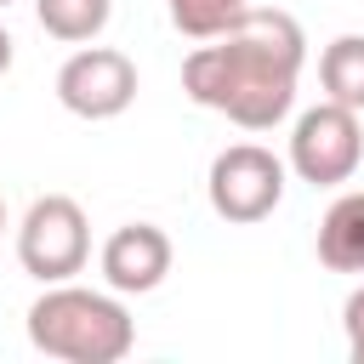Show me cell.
Segmentation results:
<instances>
[{
	"label": "cell",
	"instance_id": "cell-13",
	"mask_svg": "<svg viewBox=\"0 0 364 364\" xmlns=\"http://www.w3.org/2000/svg\"><path fill=\"white\" fill-rule=\"evenodd\" d=\"M11 57H17V40H11V34H6V23H0V74L11 68Z\"/></svg>",
	"mask_w": 364,
	"mask_h": 364
},
{
	"label": "cell",
	"instance_id": "cell-15",
	"mask_svg": "<svg viewBox=\"0 0 364 364\" xmlns=\"http://www.w3.org/2000/svg\"><path fill=\"white\" fill-rule=\"evenodd\" d=\"M6 6H11V0H0V11H6Z\"/></svg>",
	"mask_w": 364,
	"mask_h": 364
},
{
	"label": "cell",
	"instance_id": "cell-12",
	"mask_svg": "<svg viewBox=\"0 0 364 364\" xmlns=\"http://www.w3.org/2000/svg\"><path fill=\"white\" fill-rule=\"evenodd\" d=\"M341 330H347V353H353V364H364V284L341 301Z\"/></svg>",
	"mask_w": 364,
	"mask_h": 364
},
{
	"label": "cell",
	"instance_id": "cell-14",
	"mask_svg": "<svg viewBox=\"0 0 364 364\" xmlns=\"http://www.w3.org/2000/svg\"><path fill=\"white\" fill-rule=\"evenodd\" d=\"M0 233H6V199H0Z\"/></svg>",
	"mask_w": 364,
	"mask_h": 364
},
{
	"label": "cell",
	"instance_id": "cell-1",
	"mask_svg": "<svg viewBox=\"0 0 364 364\" xmlns=\"http://www.w3.org/2000/svg\"><path fill=\"white\" fill-rule=\"evenodd\" d=\"M307 63V34L290 11H256L245 6V17L233 28H222L216 40H205L199 51H188L182 63V91L210 108L228 114L245 131H273L290 108H296V80Z\"/></svg>",
	"mask_w": 364,
	"mask_h": 364
},
{
	"label": "cell",
	"instance_id": "cell-2",
	"mask_svg": "<svg viewBox=\"0 0 364 364\" xmlns=\"http://www.w3.org/2000/svg\"><path fill=\"white\" fill-rule=\"evenodd\" d=\"M28 341L63 364H119L136 347V324L119 296L63 279L28 307Z\"/></svg>",
	"mask_w": 364,
	"mask_h": 364
},
{
	"label": "cell",
	"instance_id": "cell-5",
	"mask_svg": "<svg viewBox=\"0 0 364 364\" xmlns=\"http://www.w3.org/2000/svg\"><path fill=\"white\" fill-rule=\"evenodd\" d=\"M205 193L222 222H262L284 199V159L262 142H233L210 159Z\"/></svg>",
	"mask_w": 364,
	"mask_h": 364
},
{
	"label": "cell",
	"instance_id": "cell-11",
	"mask_svg": "<svg viewBox=\"0 0 364 364\" xmlns=\"http://www.w3.org/2000/svg\"><path fill=\"white\" fill-rule=\"evenodd\" d=\"M165 11L188 40H216L245 17V0H165Z\"/></svg>",
	"mask_w": 364,
	"mask_h": 364
},
{
	"label": "cell",
	"instance_id": "cell-6",
	"mask_svg": "<svg viewBox=\"0 0 364 364\" xmlns=\"http://www.w3.org/2000/svg\"><path fill=\"white\" fill-rule=\"evenodd\" d=\"M57 102L80 119H114L136 102V63L114 46H85L57 68Z\"/></svg>",
	"mask_w": 364,
	"mask_h": 364
},
{
	"label": "cell",
	"instance_id": "cell-3",
	"mask_svg": "<svg viewBox=\"0 0 364 364\" xmlns=\"http://www.w3.org/2000/svg\"><path fill=\"white\" fill-rule=\"evenodd\" d=\"M91 256V228H85V210L80 199L68 193H46L23 210L17 222V262L23 273H34L40 284H63L85 267Z\"/></svg>",
	"mask_w": 364,
	"mask_h": 364
},
{
	"label": "cell",
	"instance_id": "cell-8",
	"mask_svg": "<svg viewBox=\"0 0 364 364\" xmlns=\"http://www.w3.org/2000/svg\"><path fill=\"white\" fill-rule=\"evenodd\" d=\"M318 262L330 273H364V188L341 193L318 222Z\"/></svg>",
	"mask_w": 364,
	"mask_h": 364
},
{
	"label": "cell",
	"instance_id": "cell-9",
	"mask_svg": "<svg viewBox=\"0 0 364 364\" xmlns=\"http://www.w3.org/2000/svg\"><path fill=\"white\" fill-rule=\"evenodd\" d=\"M318 85L330 102L364 114V34H336L318 57Z\"/></svg>",
	"mask_w": 364,
	"mask_h": 364
},
{
	"label": "cell",
	"instance_id": "cell-10",
	"mask_svg": "<svg viewBox=\"0 0 364 364\" xmlns=\"http://www.w3.org/2000/svg\"><path fill=\"white\" fill-rule=\"evenodd\" d=\"M34 17H40V28H46L51 40L85 46V40H97V34L108 28L114 0H34Z\"/></svg>",
	"mask_w": 364,
	"mask_h": 364
},
{
	"label": "cell",
	"instance_id": "cell-7",
	"mask_svg": "<svg viewBox=\"0 0 364 364\" xmlns=\"http://www.w3.org/2000/svg\"><path fill=\"white\" fill-rule=\"evenodd\" d=\"M171 273V239L154 222H125L102 245V279L114 296H148Z\"/></svg>",
	"mask_w": 364,
	"mask_h": 364
},
{
	"label": "cell",
	"instance_id": "cell-4",
	"mask_svg": "<svg viewBox=\"0 0 364 364\" xmlns=\"http://www.w3.org/2000/svg\"><path fill=\"white\" fill-rule=\"evenodd\" d=\"M358 165H364V125H358L353 108L324 97L318 108H307L296 119V131H290V171L301 182L341 188V182H353Z\"/></svg>",
	"mask_w": 364,
	"mask_h": 364
}]
</instances>
